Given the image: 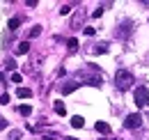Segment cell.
I'll list each match as a JSON object with an SVG mask.
<instances>
[{
  "instance_id": "6da1fadb",
  "label": "cell",
  "mask_w": 149,
  "mask_h": 140,
  "mask_svg": "<svg viewBox=\"0 0 149 140\" xmlns=\"http://www.w3.org/2000/svg\"><path fill=\"white\" fill-rule=\"evenodd\" d=\"M135 83V78H133V74L131 71H126V69H119L117 74H115V85H117V90H129L131 85Z\"/></svg>"
},
{
  "instance_id": "7a4b0ae2",
  "label": "cell",
  "mask_w": 149,
  "mask_h": 140,
  "mask_svg": "<svg viewBox=\"0 0 149 140\" xmlns=\"http://www.w3.org/2000/svg\"><path fill=\"white\" fill-rule=\"evenodd\" d=\"M133 101H135L138 108H147V106H149V90L145 88V85L135 88V92H133Z\"/></svg>"
},
{
  "instance_id": "3957f363",
  "label": "cell",
  "mask_w": 149,
  "mask_h": 140,
  "mask_svg": "<svg viewBox=\"0 0 149 140\" xmlns=\"http://www.w3.org/2000/svg\"><path fill=\"white\" fill-rule=\"evenodd\" d=\"M140 124H142V115L140 113H131V115H126V120H124V126L126 129H140Z\"/></svg>"
},
{
  "instance_id": "277c9868",
  "label": "cell",
  "mask_w": 149,
  "mask_h": 140,
  "mask_svg": "<svg viewBox=\"0 0 149 140\" xmlns=\"http://www.w3.org/2000/svg\"><path fill=\"white\" fill-rule=\"evenodd\" d=\"M80 85H83V83H76V80H71V83H64V85H60V92H62V94H71V92H76Z\"/></svg>"
},
{
  "instance_id": "5b68a950",
  "label": "cell",
  "mask_w": 149,
  "mask_h": 140,
  "mask_svg": "<svg viewBox=\"0 0 149 140\" xmlns=\"http://www.w3.org/2000/svg\"><path fill=\"white\" fill-rule=\"evenodd\" d=\"M101 83H103L101 76H90V78H85V85H90V88H101Z\"/></svg>"
},
{
  "instance_id": "8992f818",
  "label": "cell",
  "mask_w": 149,
  "mask_h": 140,
  "mask_svg": "<svg viewBox=\"0 0 149 140\" xmlns=\"http://www.w3.org/2000/svg\"><path fill=\"white\" fill-rule=\"evenodd\" d=\"M94 129H96L99 133H103V136L110 133V124H106V122H96V124H94Z\"/></svg>"
},
{
  "instance_id": "52a82bcc",
  "label": "cell",
  "mask_w": 149,
  "mask_h": 140,
  "mask_svg": "<svg viewBox=\"0 0 149 140\" xmlns=\"http://www.w3.org/2000/svg\"><path fill=\"white\" fill-rule=\"evenodd\" d=\"M16 97H19V99H30V97H32V90L19 88V90H16Z\"/></svg>"
},
{
  "instance_id": "ba28073f",
  "label": "cell",
  "mask_w": 149,
  "mask_h": 140,
  "mask_svg": "<svg viewBox=\"0 0 149 140\" xmlns=\"http://www.w3.org/2000/svg\"><path fill=\"white\" fill-rule=\"evenodd\" d=\"M71 126H74V129H83V126H85V120H83L80 115H74V117H71Z\"/></svg>"
},
{
  "instance_id": "9c48e42d",
  "label": "cell",
  "mask_w": 149,
  "mask_h": 140,
  "mask_svg": "<svg viewBox=\"0 0 149 140\" xmlns=\"http://www.w3.org/2000/svg\"><path fill=\"white\" fill-rule=\"evenodd\" d=\"M19 25H21V18L19 16H12V18H9V23H7V28H9L12 32H14V30H19Z\"/></svg>"
},
{
  "instance_id": "30bf717a",
  "label": "cell",
  "mask_w": 149,
  "mask_h": 140,
  "mask_svg": "<svg viewBox=\"0 0 149 140\" xmlns=\"http://www.w3.org/2000/svg\"><path fill=\"white\" fill-rule=\"evenodd\" d=\"M19 113L23 115V117H28V115H32V106H28V104H23L19 108Z\"/></svg>"
},
{
  "instance_id": "8fae6325",
  "label": "cell",
  "mask_w": 149,
  "mask_h": 140,
  "mask_svg": "<svg viewBox=\"0 0 149 140\" xmlns=\"http://www.w3.org/2000/svg\"><path fill=\"white\" fill-rule=\"evenodd\" d=\"M28 51H30V41H21L19 48H16V53H21V55H23V53H28Z\"/></svg>"
},
{
  "instance_id": "7c38bea8",
  "label": "cell",
  "mask_w": 149,
  "mask_h": 140,
  "mask_svg": "<svg viewBox=\"0 0 149 140\" xmlns=\"http://www.w3.org/2000/svg\"><path fill=\"white\" fill-rule=\"evenodd\" d=\"M53 108H55L57 115H67V108H64V104H62V101H55V106H53Z\"/></svg>"
},
{
  "instance_id": "4fadbf2b",
  "label": "cell",
  "mask_w": 149,
  "mask_h": 140,
  "mask_svg": "<svg viewBox=\"0 0 149 140\" xmlns=\"http://www.w3.org/2000/svg\"><path fill=\"white\" fill-rule=\"evenodd\" d=\"M67 46H69V53H76V51H78V39H69Z\"/></svg>"
},
{
  "instance_id": "5bb4252c",
  "label": "cell",
  "mask_w": 149,
  "mask_h": 140,
  "mask_svg": "<svg viewBox=\"0 0 149 140\" xmlns=\"http://www.w3.org/2000/svg\"><path fill=\"white\" fill-rule=\"evenodd\" d=\"M94 53H108V44H96V46H94Z\"/></svg>"
},
{
  "instance_id": "9a60e30c",
  "label": "cell",
  "mask_w": 149,
  "mask_h": 140,
  "mask_svg": "<svg viewBox=\"0 0 149 140\" xmlns=\"http://www.w3.org/2000/svg\"><path fill=\"white\" fill-rule=\"evenodd\" d=\"M41 35V25H35L32 30H30V37H39Z\"/></svg>"
},
{
  "instance_id": "2e32d148",
  "label": "cell",
  "mask_w": 149,
  "mask_h": 140,
  "mask_svg": "<svg viewBox=\"0 0 149 140\" xmlns=\"http://www.w3.org/2000/svg\"><path fill=\"white\" fill-rule=\"evenodd\" d=\"M5 67H7L9 71H14V69H16V62H14V60H7V62H5Z\"/></svg>"
},
{
  "instance_id": "e0dca14e",
  "label": "cell",
  "mask_w": 149,
  "mask_h": 140,
  "mask_svg": "<svg viewBox=\"0 0 149 140\" xmlns=\"http://www.w3.org/2000/svg\"><path fill=\"white\" fill-rule=\"evenodd\" d=\"M69 12H71V7H69V5H62V7H60V14H64V16H67Z\"/></svg>"
},
{
  "instance_id": "ac0fdd59",
  "label": "cell",
  "mask_w": 149,
  "mask_h": 140,
  "mask_svg": "<svg viewBox=\"0 0 149 140\" xmlns=\"http://www.w3.org/2000/svg\"><path fill=\"white\" fill-rule=\"evenodd\" d=\"M9 140H21V131H12V133H9Z\"/></svg>"
},
{
  "instance_id": "d6986e66",
  "label": "cell",
  "mask_w": 149,
  "mask_h": 140,
  "mask_svg": "<svg viewBox=\"0 0 149 140\" xmlns=\"http://www.w3.org/2000/svg\"><path fill=\"white\" fill-rule=\"evenodd\" d=\"M9 99H12L9 94H2V97H0V104H2V106H7V104H9Z\"/></svg>"
},
{
  "instance_id": "ffe728a7",
  "label": "cell",
  "mask_w": 149,
  "mask_h": 140,
  "mask_svg": "<svg viewBox=\"0 0 149 140\" xmlns=\"http://www.w3.org/2000/svg\"><path fill=\"white\" fill-rule=\"evenodd\" d=\"M101 14H103V7H99V9H94V12H92V16H94V18H99Z\"/></svg>"
},
{
  "instance_id": "44dd1931",
  "label": "cell",
  "mask_w": 149,
  "mask_h": 140,
  "mask_svg": "<svg viewBox=\"0 0 149 140\" xmlns=\"http://www.w3.org/2000/svg\"><path fill=\"white\" fill-rule=\"evenodd\" d=\"M23 78H21V74H12V83H21Z\"/></svg>"
},
{
  "instance_id": "7402d4cb",
  "label": "cell",
  "mask_w": 149,
  "mask_h": 140,
  "mask_svg": "<svg viewBox=\"0 0 149 140\" xmlns=\"http://www.w3.org/2000/svg\"><path fill=\"white\" fill-rule=\"evenodd\" d=\"M2 129H7V120H5L2 115H0V131H2Z\"/></svg>"
},
{
  "instance_id": "603a6c76",
  "label": "cell",
  "mask_w": 149,
  "mask_h": 140,
  "mask_svg": "<svg viewBox=\"0 0 149 140\" xmlns=\"http://www.w3.org/2000/svg\"><path fill=\"white\" fill-rule=\"evenodd\" d=\"M94 32H96V30H94V28H85V35H87V37H92Z\"/></svg>"
},
{
  "instance_id": "cb8c5ba5",
  "label": "cell",
  "mask_w": 149,
  "mask_h": 140,
  "mask_svg": "<svg viewBox=\"0 0 149 140\" xmlns=\"http://www.w3.org/2000/svg\"><path fill=\"white\" fill-rule=\"evenodd\" d=\"M0 83H5V74L2 71H0Z\"/></svg>"
},
{
  "instance_id": "d4e9b609",
  "label": "cell",
  "mask_w": 149,
  "mask_h": 140,
  "mask_svg": "<svg viewBox=\"0 0 149 140\" xmlns=\"http://www.w3.org/2000/svg\"><path fill=\"white\" fill-rule=\"evenodd\" d=\"M44 140H53V138H48V136H44Z\"/></svg>"
}]
</instances>
